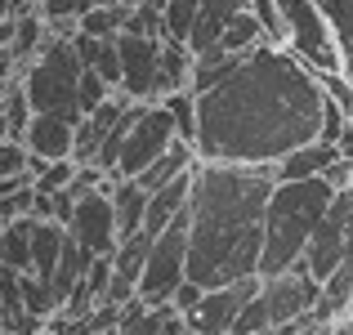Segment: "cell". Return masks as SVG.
I'll use <instances>...</instances> for the list:
<instances>
[{"label": "cell", "instance_id": "obj_1", "mask_svg": "<svg viewBox=\"0 0 353 335\" xmlns=\"http://www.w3.org/2000/svg\"><path fill=\"white\" fill-rule=\"evenodd\" d=\"M327 94L286 45H259L215 90L197 94V156L224 165H277L318 143Z\"/></svg>", "mask_w": 353, "mask_h": 335}, {"label": "cell", "instance_id": "obj_2", "mask_svg": "<svg viewBox=\"0 0 353 335\" xmlns=\"http://www.w3.org/2000/svg\"><path fill=\"white\" fill-rule=\"evenodd\" d=\"M273 188V165L197 161L188 201V282L219 291L259 277Z\"/></svg>", "mask_w": 353, "mask_h": 335}, {"label": "cell", "instance_id": "obj_3", "mask_svg": "<svg viewBox=\"0 0 353 335\" xmlns=\"http://www.w3.org/2000/svg\"><path fill=\"white\" fill-rule=\"evenodd\" d=\"M336 183L322 179H295V183H277L268 197V219H264V264L259 277H277L286 268H295L309 250L318 223L327 219L331 201H336Z\"/></svg>", "mask_w": 353, "mask_h": 335}, {"label": "cell", "instance_id": "obj_4", "mask_svg": "<svg viewBox=\"0 0 353 335\" xmlns=\"http://www.w3.org/2000/svg\"><path fill=\"white\" fill-rule=\"evenodd\" d=\"M81 77H85V63L77 54V41L50 32L45 50L23 72V90H27L36 112H54V116L81 121Z\"/></svg>", "mask_w": 353, "mask_h": 335}, {"label": "cell", "instance_id": "obj_5", "mask_svg": "<svg viewBox=\"0 0 353 335\" xmlns=\"http://www.w3.org/2000/svg\"><path fill=\"white\" fill-rule=\"evenodd\" d=\"M174 143H179L174 112L165 103H134L125 112V134H121V156L112 179H143Z\"/></svg>", "mask_w": 353, "mask_h": 335}, {"label": "cell", "instance_id": "obj_6", "mask_svg": "<svg viewBox=\"0 0 353 335\" xmlns=\"http://www.w3.org/2000/svg\"><path fill=\"white\" fill-rule=\"evenodd\" d=\"M277 14H282V27H286V50L304 68L318 72V77L345 72V54H340L336 27H331L322 0H277Z\"/></svg>", "mask_w": 353, "mask_h": 335}, {"label": "cell", "instance_id": "obj_7", "mask_svg": "<svg viewBox=\"0 0 353 335\" xmlns=\"http://www.w3.org/2000/svg\"><path fill=\"white\" fill-rule=\"evenodd\" d=\"M188 282V210L170 223L165 232L152 237L148 250V268L139 282V300L148 304H170L179 295V286Z\"/></svg>", "mask_w": 353, "mask_h": 335}, {"label": "cell", "instance_id": "obj_8", "mask_svg": "<svg viewBox=\"0 0 353 335\" xmlns=\"http://www.w3.org/2000/svg\"><path fill=\"white\" fill-rule=\"evenodd\" d=\"M117 50H121V72H125L121 94L134 99V103H161L170 94V85H165V41L121 32Z\"/></svg>", "mask_w": 353, "mask_h": 335}, {"label": "cell", "instance_id": "obj_9", "mask_svg": "<svg viewBox=\"0 0 353 335\" xmlns=\"http://www.w3.org/2000/svg\"><path fill=\"white\" fill-rule=\"evenodd\" d=\"M264 304H268V318H273V331H277V327H286V322H295V318H309V313L318 309L322 282L304 264H295L277 277H264Z\"/></svg>", "mask_w": 353, "mask_h": 335}, {"label": "cell", "instance_id": "obj_10", "mask_svg": "<svg viewBox=\"0 0 353 335\" xmlns=\"http://www.w3.org/2000/svg\"><path fill=\"white\" fill-rule=\"evenodd\" d=\"M259 286H264V277H246V282H233V286H219V291H206L197 309L183 313L188 331H192V335H233L241 309H246V304L259 295Z\"/></svg>", "mask_w": 353, "mask_h": 335}, {"label": "cell", "instance_id": "obj_11", "mask_svg": "<svg viewBox=\"0 0 353 335\" xmlns=\"http://www.w3.org/2000/svg\"><path fill=\"white\" fill-rule=\"evenodd\" d=\"M68 232L90 250V255H117L121 246V232H117V210H112V197L108 188H94L77 201V215H72Z\"/></svg>", "mask_w": 353, "mask_h": 335}, {"label": "cell", "instance_id": "obj_12", "mask_svg": "<svg viewBox=\"0 0 353 335\" xmlns=\"http://www.w3.org/2000/svg\"><path fill=\"white\" fill-rule=\"evenodd\" d=\"M23 143L32 152V174H41L50 161H72V152H77V121L54 116V112H36Z\"/></svg>", "mask_w": 353, "mask_h": 335}, {"label": "cell", "instance_id": "obj_13", "mask_svg": "<svg viewBox=\"0 0 353 335\" xmlns=\"http://www.w3.org/2000/svg\"><path fill=\"white\" fill-rule=\"evenodd\" d=\"M148 250H152V237L139 232V237H125L112 255V286H108V300L103 304H130L139 295V282H143V268H148Z\"/></svg>", "mask_w": 353, "mask_h": 335}, {"label": "cell", "instance_id": "obj_14", "mask_svg": "<svg viewBox=\"0 0 353 335\" xmlns=\"http://www.w3.org/2000/svg\"><path fill=\"white\" fill-rule=\"evenodd\" d=\"M188 322L174 304H148V300H130L121 304V327L117 335H183Z\"/></svg>", "mask_w": 353, "mask_h": 335}, {"label": "cell", "instance_id": "obj_15", "mask_svg": "<svg viewBox=\"0 0 353 335\" xmlns=\"http://www.w3.org/2000/svg\"><path fill=\"white\" fill-rule=\"evenodd\" d=\"M250 0H201V14H197V32H192L188 50L192 59H206V54H219V41H224L228 23L237 14H246Z\"/></svg>", "mask_w": 353, "mask_h": 335}, {"label": "cell", "instance_id": "obj_16", "mask_svg": "<svg viewBox=\"0 0 353 335\" xmlns=\"http://www.w3.org/2000/svg\"><path fill=\"white\" fill-rule=\"evenodd\" d=\"M340 165V148L336 143H304L295 148L291 156H282V161L273 165L277 183H295V179H322V174H331Z\"/></svg>", "mask_w": 353, "mask_h": 335}, {"label": "cell", "instance_id": "obj_17", "mask_svg": "<svg viewBox=\"0 0 353 335\" xmlns=\"http://www.w3.org/2000/svg\"><path fill=\"white\" fill-rule=\"evenodd\" d=\"M103 188H108V197H112L121 241L139 237V232H143V219H148V201H152V192H148L139 179H108Z\"/></svg>", "mask_w": 353, "mask_h": 335}, {"label": "cell", "instance_id": "obj_18", "mask_svg": "<svg viewBox=\"0 0 353 335\" xmlns=\"http://www.w3.org/2000/svg\"><path fill=\"white\" fill-rule=\"evenodd\" d=\"M192 174H197V165H192L188 174H179L174 183H165V188L152 192V201H148V219H143V232L148 237H157V232H165L174 219L188 210L192 201Z\"/></svg>", "mask_w": 353, "mask_h": 335}, {"label": "cell", "instance_id": "obj_19", "mask_svg": "<svg viewBox=\"0 0 353 335\" xmlns=\"http://www.w3.org/2000/svg\"><path fill=\"white\" fill-rule=\"evenodd\" d=\"M63 246H68V223L59 219H36V241H32V277H41L45 286H54L59 277V259H63ZM59 295V291H54Z\"/></svg>", "mask_w": 353, "mask_h": 335}, {"label": "cell", "instance_id": "obj_20", "mask_svg": "<svg viewBox=\"0 0 353 335\" xmlns=\"http://www.w3.org/2000/svg\"><path fill=\"white\" fill-rule=\"evenodd\" d=\"M0 232H5V268H14V273H32L36 219H32V215L9 219V223H0Z\"/></svg>", "mask_w": 353, "mask_h": 335}, {"label": "cell", "instance_id": "obj_21", "mask_svg": "<svg viewBox=\"0 0 353 335\" xmlns=\"http://www.w3.org/2000/svg\"><path fill=\"white\" fill-rule=\"evenodd\" d=\"M0 116H5V125H9V139H23L27 134L36 108H32V99H27V90H23V77H18L14 85L0 90Z\"/></svg>", "mask_w": 353, "mask_h": 335}, {"label": "cell", "instance_id": "obj_22", "mask_svg": "<svg viewBox=\"0 0 353 335\" xmlns=\"http://www.w3.org/2000/svg\"><path fill=\"white\" fill-rule=\"evenodd\" d=\"M259 45H268V32H264V23L246 9V14H237L233 23H228L219 50H224V54H250V50H259Z\"/></svg>", "mask_w": 353, "mask_h": 335}, {"label": "cell", "instance_id": "obj_23", "mask_svg": "<svg viewBox=\"0 0 353 335\" xmlns=\"http://www.w3.org/2000/svg\"><path fill=\"white\" fill-rule=\"evenodd\" d=\"M197 14L201 0H165V41L188 45L192 32H197Z\"/></svg>", "mask_w": 353, "mask_h": 335}, {"label": "cell", "instance_id": "obj_24", "mask_svg": "<svg viewBox=\"0 0 353 335\" xmlns=\"http://www.w3.org/2000/svg\"><path fill=\"white\" fill-rule=\"evenodd\" d=\"M331 27H336V41H340V54H345V72L353 77V0H322Z\"/></svg>", "mask_w": 353, "mask_h": 335}, {"label": "cell", "instance_id": "obj_25", "mask_svg": "<svg viewBox=\"0 0 353 335\" xmlns=\"http://www.w3.org/2000/svg\"><path fill=\"white\" fill-rule=\"evenodd\" d=\"M161 103L174 112V125H179V139H183V143H192V148H197V94H192V90H179V94L161 99Z\"/></svg>", "mask_w": 353, "mask_h": 335}, {"label": "cell", "instance_id": "obj_26", "mask_svg": "<svg viewBox=\"0 0 353 335\" xmlns=\"http://www.w3.org/2000/svg\"><path fill=\"white\" fill-rule=\"evenodd\" d=\"M233 335H273V318H268V304H264V286H259V295L241 309Z\"/></svg>", "mask_w": 353, "mask_h": 335}, {"label": "cell", "instance_id": "obj_27", "mask_svg": "<svg viewBox=\"0 0 353 335\" xmlns=\"http://www.w3.org/2000/svg\"><path fill=\"white\" fill-rule=\"evenodd\" d=\"M14 174H32V152H27L23 139L0 143V179H14Z\"/></svg>", "mask_w": 353, "mask_h": 335}, {"label": "cell", "instance_id": "obj_28", "mask_svg": "<svg viewBox=\"0 0 353 335\" xmlns=\"http://www.w3.org/2000/svg\"><path fill=\"white\" fill-rule=\"evenodd\" d=\"M77 170H81L77 161H50L41 174H36V192H63V188H72V183H77Z\"/></svg>", "mask_w": 353, "mask_h": 335}, {"label": "cell", "instance_id": "obj_29", "mask_svg": "<svg viewBox=\"0 0 353 335\" xmlns=\"http://www.w3.org/2000/svg\"><path fill=\"white\" fill-rule=\"evenodd\" d=\"M112 99V85H108L103 77H99L94 68H85V77H81V116H90V112H99Z\"/></svg>", "mask_w": 353, "mask_h": 335}, {"label": "cell", "instance_id": "obj_30", "mask_svg": "<svg viewBox=\"0 0 353 335\" xmlns=\"http://www.w3.org/2000/svg\"><path fill=\"white\" fill-rule=\"evenodd\" d=\"M318 81H322V94L353 121V77L349 72H327V77H318Z\"/></svg>", "mask_w": 353, "mask_h": 335}, {"label": "cell", "instance_id": "obj_31", "mask_svg": "<svg viewBox=\"0 0 353 335\" xmlns=\"http://www.w3.org/2000/svg\"><path fill=\"white\" fill-rule=\"evenodd\" d=\"M94 72H99V77H103L112 90H121V77H125V72H121V50H117V41H108V45H103V54H99Z\"/></svg>", "mask_w": 353, "mask_h": 335}, {"label": "cell", "instance_id": "obj_32", "mask_svg": "<svg viewBox=\"0 0 353 335\" xmlns=\"http://www.w3.org/2000/svg\"><path fill=\"white\" fill-rule=\"evenodd\" d=\"M50 197H54V219H59V223H72L81 192H77V188H63V192H50Z\"/></svg>", "mask_w": 353, "mask_h": 335}, {"label": "cell", "instance_id": "obj_33", "mask_svg": "<svg viewBox=\"0 0 353 335\" xmlns=\"http://www.w3.org/2000/svg\"><path fill=\"white\" fill-rule=\"evenodd\" d=\"M14 72H18V59H14V54H9V50H0V90H5V85H14Z\"/></svg>", "mask_w": 353, "mask_h": 335}, {"label": "cell", "instance_id": "obj_34", "mask_svg": "<svg viewBox=\"0 0 353 335\" xmlns=\"http://www.w3.org/2000/svg\"><path fill=\"white\" fill-rule=\"evenodd\" d=\"M336 148H340V156H345V161L353 165V125L345 130V139H340V143H336Z\"/></svg>", "mask_w": 353, "mask_h": 335}, {"label": "cell", "instance_id": "obj_35", "mask_svg": "<svg viewBox=\"0 0 353 335\" xmlns=\"http://www.w3.org/2000/svg\"><path fill=\"white\" fill-rule=\"evenodd\" d=\"M112 5H125V9H139V5H148V0H112Z\"/></svg>", "mask_w": 353, "mask_h": 335}, {"label": "cell", "instance_id": "obj_36", "mask_svg": "<svg viewBox=\"0 0 353 335\" xmlns=\"http://www.w3.org/2000/svg\"><path fill=\"white\" fill-rule=\"evenodd\" d=\"M5 139H9V125H5V116H0V143H5Z\"/></svg>", "mask_w": 353, "mask_h": 335}, {"label": "cell", "instance_id": "obj_37", "mask_svg": "<svg viewBox=\"0 0 353 335\" xmlns=\"http://www.w3.org/2000/svg\"><path fill=\"white\" fill-rule=\"evenodd\" d=\"M0 264H5V232H0Z\"/></svg>", "mask_w": 353, "mask_h": 335}, {"label": "cell", "instance_id": "obj_38", "mask_svg": "<svg viewBox=\"0 0 353 335\" xmlns=\"http://www.w3.org/2000/svg\"><path fill=\"white\" fill-rule=\"evenodd\" d=\"M349 318H353V300H349Z\"/></svg>", "mask_w": 353, "mask_h": 335}, {"label": "cell", "instance_id": "obj_39", "mask_svg": "<svg viewBox=\"0 0 353 335\" xmlns=\"http://www.w3.org/2000/svg\"><path fill=\"white\" fill-rule=\"evenodd\" d=\"M183 335H192V331H183Z\"/></svg>", "mask_w": 353, "mask_h": 335}]
</instances>
